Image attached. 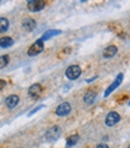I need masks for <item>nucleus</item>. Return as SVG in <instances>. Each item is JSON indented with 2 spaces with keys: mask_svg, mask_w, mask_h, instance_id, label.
I'll return each instance as SVG.
<instances>
[{
  "mask_svg": "<svg viewBox=\"0 0 130 148\" xmlns=\"http://www.w3.org/2000/svg\"><path fill=\"white\" fill-rule=\"evenodd\" d=\"M128 148H130V146H129V147H128Z\"/></svg>",
  "mask_w": 130,
  "mask_h": 148,
  "instance_id": "21",
  "label": "nucleus"
},
{
  "mask_svg": "<svg viewBox=\"0 0 130 148\" xmlns=\"http://www.w3.org/2000/svg\"><path fill=\"white\" fill-rule=\"evenodd\" d=\"M43 49H44V45H43V41L42 39H38V41H35L33 45L29 47V49H28V56H37V55H39Z\"/></svg>",
  "mask_w": 130,
  "mask_h": 148,
  "instance_id": "2",
  "label": "nucleus"
},
{
  "mask_svg": "<svg viewBox=\"0 0 130 148\" xmlns=\"http://www.w3.org/2000/svg\"><path fill=\"white\" fill-rule=\"evenodd\" d=\"M96 148H109V147H108V144H105V143H101V144H99V146L96 147Z\"/></svg>",
  "mask_w": 130,
  "mask_h": 148,
  "instance_id": "20",
  "label": "nucleus"
},
{
  "mask_svg": "<svg viewBox=\"0 0 130 148\" xmlns=\"http://www.w3.org/2000/svg\"><path fill=\"white\" fill-rule=\"evenodd\" d=\"M9 28V21L6 18H0V33H4Z\"/></svg>",
  "mask_w": 130,
  "mask_h": 148,
  "instance_id": "15",
  "label": "nucleus"
},
{
  "mask_svg": "<svg viewBox=\"0 0 130 148\" xmlns=\"http://www.w3.org/2000/svg\"><path fill=\"white\" fill-rule=\"evenodd\" d=\"M35 25H37V23L34 19H32V18H25L24 21H23V28L27 29V31H33V29L35 28Z\"/></svg>",
  "mask_w": 130,
  "mask_h": 148,
  "instance_id": "11",
  "label": "nucleus"
},
{
  "mask_svg": "<svg viewBox=\"0 0 130 148\" xmlns=\"http://www.w3.org/2000/svg\"><path fill=\"white\" fill-rule=\"evenodd\" d=\"M44 6H46V1H43V0H31V1H28L29 12H39Z\"/></svg>",
  "mask_w": 130,
  "mask_h": 148,
  "instance_id": "6",
  "label": "nucleus"
},
{
  "mask_svg": "<svg viewBox=\"0 0 130 148\" xmlns=\"http://www.w3.org/2000/svg\"><path fill=\"white\" fill-rule=\"evenodd\" d=\"M43 106H44V105H39V106H37L35 108V109L34 110H32V112L31 113H28V116H31V115H33V114H34V113H37V112H38V110H41L42 109V108Z\"/></svg>",
  "mask_w": 130,
  "mask_h": 148,
  "instance_id": "18",
  "label": "nucleus"
},
{
  "mask_svg": "<svg viewBox=\"0 0 130 148\" xmlns=\"http://www.w3.org/2000/svg\"><path fill=\"white\" fill-rule=\"evenodd\" d=\"M120 120H121V116H120L118 113L116 112H110L105 118V124L108 127H114L120 122Z\"/></svg>",
  "mask_w": 130,
  "mask_h": 148,
  "instance_id": "4",
  "label": "nucleus"
},
{
  "mask_svg": "<svg viewBox=\"0 0 130 148\" xmlns=\"http://www.w3.org/2000/svg\"><path fill=\"white\" fill-rule=\"evenodd\" d=\"M72 110V106L69 103H62L59 104V105L57 106V109H56V114H57L58 116H66L68 115L69 113H71Z\"/></svg>",
  "mask_w": 130,
  "mask_h": 148,
  "instance_id": "5",
  "label": "nucleus"
},
{
  "mask_svg": "<svg viewBox=\"0 0 130 148\" xmlns=\"http://www.w3.org/2000/svg\"><path fill=\"white\" fill-rule=\"evenodd\" d=\"M80 139V137L77 136V134H73V136H69L67 138V146H75L76 143H77V140Z\"/></svg>",
  "mask_w": 130,
  "mask_h": 148,
  "instance_id": "16",
  "label": "nucleus"
},
{
  "mask_svg": "<svg viewBox=\"0 0 130 148\" xmlns=\"http://www.w3.org/2000/svg\"><path fill=\"white\" fill-rule=\"evenodd\" d=\"M19 104V96L16 95H9L5 99V105L9 108V109H13Z\"/></svg>",
  "mask_w": 130,
  "mask_h": 148,
  "instance_id": "9",
  "label": "nucleus"
},
{
  "mask_svg": "<svg viewBox=\"0 0 130 148\" xmlns=\"http://www.w3.org/2000/svg\"><path fill=\"white\" fill-rule=\"evenodd\" d=\"M59 136H61V128L57 127V125H53L47 130V133H46L44 137L48 142H53V140H57L59 138Z\"/></svg>",
  "mask_w": 130,
  "mask_h": 148,
  "instance_id": "1",
  "label": "nucleus"
},
{
  "mask_svg": "<svg viewBox=\"0 0 130 148\" xmlns=\"http://www.w3.org/2000/svg\"><path fill=\"white\" fill-rule=\"evenodd\" d=\"M58 34H61V31H58V29H51V31H47L44 33V34L42 36V41H47V39H51L52 37H54V36H58Z\"/></svg>",
  "mask_w": 130,
  "mask_h": 148,
  "instance_id": "13",
  "label": "nucleus"
},
{
  "mask_svg": "<svg viewBox=\"0 0 130 148\" xmlns=\"http://www.w3.org/2000/svg\"><path fill=\"white\" fill-rule=\"evenodd\" d=\"M9 56L8 55H3L0 56V69H4V67H6V65L9 63Z\"/></svg>",
  "mask_w": 130,
  "mask_h": 148,
  "instance_id": "17",
  "label": "nucleus"
},
{
  "mask_svg": "<svg viewBox=\"0 0 130 148\" xmlns=\"http://www.w3.org/2000/svg\"><path fill=\"white\" fill-rule=\"evenodd\" d=\"M123 79H124V75H123V73H119V75L116 76L115 81L112 82L111 85H110V86L108 87V90H106V91H105L104 95H105V96H109L110 94H111V92H112V91H114V90L116 89V87H119V85L123 82Z\"/></svg>",
  "mask_w": 130,
  "mask_h": 148,
  "instance_id": "7",
  "label": "nucleus"
},
{
  "mask_svg": "<svg viewBox=\"0 0 130 148\" xmlns=\"http://www.w3.org/2000/svg\"><path fill=\"white\" fill-rule=\"evenodd\" d=\"M81 69H80V66L77 65H72L69 66L67 70H66V77H67L68 80H76L78 79L80 75H81Z\"/></svg>",
  "mask_w": 130,
  "mask_h": 148,
  "instance_id": "3",
  "label": "nucleus"
},
{
  "mask_svg": "<svg viewBox=\"0 0 130 148\" xmlns=\"http://www.w3.org/2000/svg\"><path fill=\"white\" fill-rule=\"evenodd\" d=\"M96 99V92L92 91V90H90V91H87L83 95V101H85V104H92L95 101Z\"/></svg>",
  "mask_w": 130,
  "mask_h": 148,
  "instance_id": "12",
  "label": "nucleus"
},
{
  "mask_svg": "<svg viewBox=\"0 0 130 148\" xmlns=\"http://www.w3.org/2000/svg\"><path fill=\"white\" fill-rule=\"evenodd\" d=\"M5 85H6L5 80H1V79H0V91H1V90L4 89V87H5Z\"/></svg>",
  "mask_w": 130,
  "mask_h": 148,
  "instance_id": "19",
  "label": "nucleus"
},
{
  "mask_svg": "<svg viewBox=\"0 0 130 148\" xmlns=\"http://www.w3.org/2000/svg\"><path fill=\"white\" fill-rule=\"evenodd\" d=\"M116 52H118V48H116L115 46H109L104 49L102 56H104L105 58H111V57H114L116 55Z\"/></svg>",
  "mask_w": 130,
  "mask_h": 148,
  "instance_id": "10",
  "label": "nucleus"
},
{
  "mask_svg": "<svg viewBox=\"0 0 130 148\" xmlns=\"http://www.w3.org/2000/svg\"><path fill=\"white\" fill-rule=\"evenodd\" d=\"M13 38L10 37H3V38H0V47H3V48H8V47L13 46Z\"/></svg>",
  "mask_w": 130,
  "mask_h": 148,
  "instance_id": "14",
  "label": "nucleus"
},
{
  "mask_svg": "<svg viewBox=\"0 0 130 148\" xmlns=\"http://www.w3.org/2000/svg\"><path fill=\"white\" fill-rule=\"evenodd\" d=\"M41 92H42V86L39 85V84H34V85H32L31 87H29V90H28L29 96H32L33 99L38 97L39 95H41Z\"/></svg>",
  "mask_w": 130,
  "mask_h": 148,
  "instance_id": "8",
  "label": "nucleus"
}]
</instances>
